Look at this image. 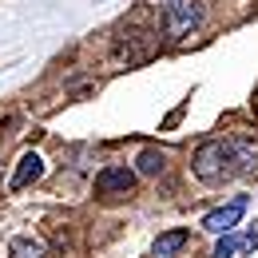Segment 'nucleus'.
<instances>
[{"label": "nucleus", "instance_id": "f257e3e1", "mask_svg": "<svg viewBox=\"0 0 258 258\" xmlns=\"http://www.w3.org/2000/svg\"><path fill=\"white\" fill-rule=\"evenodd\" d=\"M230 163L234 159H230V147H226L223 139H203L199 151H195V159H191V167L203 183H223L226 175L234 171Z\"/></svg>", "mask_w": 258, "mask_h": 258}, {"label": "nucleus", "instance_id": "f03ea898", "mask_svg": "<svg viewBox=\"0 0 258 258\" xmlns=\"http://www.w3.org/2000/svg\"><path fill=\"white\" fill-rule=\"evenodd\" d=\"M199 24H203V4L199 0H171L163 8V32L171 36V40L191 36Z\"/></svg>", "mask_w": 258, "mask_h": 258}, {"label": "nucleus", "instance_id": "7ed1b4c3", "mask_svg": "<svg viewBox=\"0 0 258 258\" xmlns=\"http://www.w3.org/2000/svg\"><path fill=\"white\" fill-rule=\"evenodd\" d=\"M242 215H246V195H238V199H230L226 207L211 211V215L203 219V230H211V234H230V230L238 226Z\"/></svg>", "mask_w": 258, "mask_h": 258}, {"label": "nucleus", "instance_id": "20e7f679", "mask_svg": "<svg viewBox=\"0 0 258 258\" xmlns=\"http://www.w3.org/2000/svg\"><path fill=\"white\" fill-rule=\"evenodd\" d=\"M135 171L131 167H103L96 175V191L99 195H107V199H115V195H131L135 191Z\"/></svg>", "mask_w": 258, "mask_h": 258}, {"label": "nucleus", "instance_id": "39448f33", "mask_svg": "<svg viewBox=\"0 0 258 258\" xmlns=\"http://www.w3.org/2000/svg\"><path fill=\"white\" fill-rule=\"evenodd\" d=\"M40 175H44V159H40L36 151H24L20 163H16V171H12V183H8V187H12V191H24V187H32Z\"/></svg>", "mask_w": 258, "mask_h": 258}, {"label": "nucleus", "instance_id": "423d86ee", "mask_svg": "<svg viewBox=\"0 0 258 258\" xmlns=\"http://www.w3.org/2000/svg\"><path fill=\"white\" fill-rule=\"evenodd\" d=\"M226 147H230V159H234L238 171H258V143H254V139L238 135V139H230Z\"/></svg>", "mask_w": 258, "mask_h": 258}, {"label": "nucleus", "instance_id": "0eeeda50", "mask_svg": "<svg viewBox=\"0 0 258 258\" xmlns=\"http://www.w3.org/2000/svg\"><path fill=\"white\" fill-rule=\"evenodd\" d=\"M163 167H167V155H163L159 147H147V151H139V159H135V175L155 179V175H163Z\"/></svg>", "mask_w": 258, "mask_h": 258}, {"label": "nucleus", "instance_id": "6e6552de", "mask_svg": "<svg viewBox=\"0 0 258 258\" xmlns=\"http://www.w3.org/2000/svg\"><path fill=\"white\" fill-rule=\"evenodd\" d=\"M8 258H44V242L32 234H16L8 242Z\"/></svg>", "mask_w": 258, "mask_h": 258}, {"label": "nucleus", "instance_id": "1a4fd4ad", "mask_svg": "<svg viewBox=\"0 0 258 258\" xmlns=\"http://www.w3.org/2000/svg\"><path fill=\"white\" fill-rule=\"evenodd\" d=\"M183 246H187V230H167L155 238V258H175Z\"/></svg>", "mask_w": 258, "mask_h": 258}, {"label": "nucleus", "instance_id": "9d476101", "mask_svg": "<svg viewBox=\"0 0 258 258\" xmlns=\"http://www.w3.org/2000/svg\"><path fill=\"white\" fill-rule=\"evenodd\" d=\"M151 52H155V44H151V40H147V44H119V56H123L127 64H139V60H147Z\"/></svg>", "mask_w": 258, "mask_h": 258}, {"label": "nucleus", "instance_id": "9b49d317", "mask_svg": "<svg viewBox=\"0 0 258 258\" xmlns=\"http://www.w3.org/2000/svg\"><path fill=\"white\" fill-rule=\"evenodd\" d=\"M238 250H242V242H238V238H230V234H223V242L211 250V258H234Z\"/></svg>", "mask_w": 258, "mask_h": 258}]
</instances>
